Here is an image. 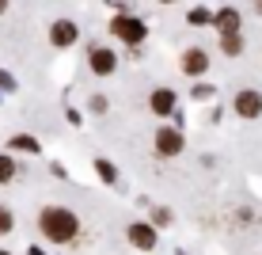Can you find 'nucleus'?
Returning a JSON list of instances; mask_svg holds the SVG:
<instances>
[{
    "mask_svg": "<svg viewBox=\"0 0 262 255\" xmlns=\"http://www.w3.org/2000/svg\"><path fill=\"white\" fill-rule=\"evenodd\" d=\"M38 229L46 232V240H53V244H69L72 236H76L80 221H76V213H72V209L50 206V209H42V213H38Z\"/></svg>",
    "mask_w": 262,
    "mask_h": 255,
    "instance_id": "f257e3e1",
    "label": "nucleus"
},
{
    "mask_svg": "<svg viewBox=\"0 0 262 255\" xmlns=\"http://www.w3.org/2000/svg\"><path fill=\"white\" fill-rule=\"evenodd\" d=\"M111 31L118 34L122 42H129L133 50H137V42H144V23H141V19H133V15H114Z\"/></svg>",
    "mask_w": 262,
    "mask_h": 255,
    "instance_id": "f03ea898",
    "label": "nucleus"
},
{
    "mask_svg": "<svg viewBox=\"0 0 262 255\" xmlns=\"http://www.w3.org/2000/svg\"><path fill=\"white\" fill-rule=\"evenodd\" d=\"M156 152H164V156H175V152H183V138H179V130H156Z\"/></svg>",
    "mask_w": 262,
    "mask_h": 255,
    "instance_id": "7ed1b4c3",
    "label": "nucleus"
},
{
    "mask_svg": "<svg viewBox=\"0 0 262 255\" xmlns=\"http://www.w3.org/2000/svg\"><path fill=\"white\" fill-rule=\"evenodd\" d=\"M236 111H239L243 118H258V114H262V95L251 92V88H247V92H239V95H236Z\"/></svg>",
    "mask_w": 262,
    "mask_h": 255,
    "instance_id": "20e7f679",
    "label": "nucleus"
},
{
    "mask_svg": "<svg viewBox=\"0 0 262 255\" xmlns=\"http://www.w3.org/2000/svg\"><path fill=\"white\" fill-rule=\"evenodd\" d=\"M129 240H133V248L152 251L156 248V229H152V225H129Z\"/></svg>",
    "mask_w": 262,
    "mask_h": 255,
    "instance_id": "39448f33",
    "label": "nucleus"
},
{
    "mask_svg": "<svg viewBox=\"0 0 262 255\" xmlns=\"http://www.w3.org/2000/svg\"><path fill=\"white\" fill-rule=\"evenodd\" d=\"M92 72H95V76H111V72H114V53L106 46L92 50Z\"/></svg>",
    "mask_w": 262,
    "mask_h": 255,
    "instance_id": "423d86ee",
    "label": "nucleus"
},
{
    "mask_svg": "<svg viewBox=\"0 0 262 255\" xmlns=\"http://www.w3.org/2000/svg\"><path fill=\"white\" fill-rule=\"evenodd\" d=\"M50 38H53V46H72V42H76V23L72 19H57L53 31H50Z\"/></svg>",
    "mask_w": 262,
    "mask_h": 255,
    "instance_id": "0eeeda50",
    "label": "nucleus"
},
{
    "mask_svg": "<svg viewBox=\"0 0 262 255\" xmlns=\"http://www.w3.org/2000/svg\"><path fill=\"white\" fill-rule=\"evenodd\" d=\"M183 69L190 72V76H202V72L209 69V53L205 50H186L183 53Z\"/></svg>",
    "mask_w": 262,
    "mask_h": 255,
    "instance_id": "6e6552de",
    "label": "nucleus"
},
{
    "mask_svg": "<svg viewBox=\"0 0 262 255\" xmlns=\"http://www.w3.org/2000/svg\"><path fill=\"white\" fill-rule=\"evenodd\" d=\"M148 107L156 114H171V111H175V92H171V88H156L152 99H148Z\"/></svg>",
    "mask_w": 262,
    "mask_h": 255,
    "instance_id": "1a4fd4ad",
    "label": "nucleus"
},
{
    "mask_svg": "<svg viewBox=\"0 0 262 255\" xmlns=\"http://www.w3.org/2000/svg\"><path fill=\"white\" fill-rule=\"evenodd\" d=\"M216 27H221V34H239V12L236 8H224V12H216Z\"/></svg>",
    "mask_w": 262,
    "mask_h": 255,
    "instance_id": "9d476101",
    "label": "nucleus"
},
{
    "mask_svg": "<svg viewBox=\"0 0 262 255\" xmlns=\"http://www.w3.org/2000/svg\"><path fill=\"white\" fill-rule=\"evenodd\" d=\"M221 50L228 53V57H239L243 53V38L239 34H221Z\"/></svg>",
    "mask_w": 262,
    "mask_h": 255,
    "instance_id": "9b49d317",
    "label": "nucleus"
},
{
    "mask_svg": "<svg viewBox=\"0 0 262 255\" xmlns=\"http://www.w3.org/2000/svg\"><path fill=\"white\" fill-rule=\"evenodd\" d=\"M213 19H216V15H209L205 8H194V12L186 15V23H190V27H205V23H213Z\"/></svg>",
    "mask_w": 262,
    "mask_h": 255,
    "instance_id": "f8f14e48",
    "label": "nucleus"
},
{
    "mask_svg": "<svg viewBox=\"0 0 262 255\" xmlns=\"http://www.w3.org/2000/svg\"><path fill=\"white\" fill-rule=\"evenodd\" d=\"M95 171H99V179H103V183H114V164H111V160H95Z\"/></svg>",
    "mask_w": 262,
    "mask_h": 255,
    "instance_id": "ddd939ff",
    "label": "nucleus"
},
{
    "mask_svg": "<svg viewBox=\"0 0 262 255\" xmlns=\"http://www.w3.org/2000/svg\"><path fill=\"white\" fill-rule=\"evenodd\" d=\"M12 229H15V217H12V209H4V206H0V236H8Z\"/></svg>",
    "mask_w": 262,
    "mask_h": 255,
    "instance_id": "4468645a",
    "label": "nucleus"
},
{
    "mask_svg": "<svg viewBox=\"0 0 262 255\" xmlns=\"http://www.w3.org/2000/svg\"><path fill=\"white\" fill-rule=\"evenodd\" d=\"M15 149H27V152H38V141L34 138H27V133H19V138H12Z\"/></svg>",
    "mask_w": 262,
    "mask_h": 255,
    "instance_id": "2eb2a0df",
    "label": "nucleus"
},
{
    "mask_svg": "<svg viewBox=\"0 0 262 255\" xmlns=\"http://www.w3.org/2000/svg\"><path fill=\"white\" fill-rule=\"evenodd\" d=\"M15 175V160H8V156H0V183H8V179Z\"/></svg>",
    "mask_w": 262,
    "mask_h": 255,
    "instance_id": "dca6fc26",
    "label": "nucleus"
},
{
    "mask_svg": "<svg viewBox=\"0 0 262 255\" xmlns=\"http://www.w3.org/2000/svg\"><path fill=\"white\" fill-rule=\"evenodd\" d=\"M0 88H12V80H8V72H0Z\"/></svg>",
    "mask_w": 262,
    "mask_h": 255,
    "instance_id": "f3484780",
    "label": "nucleus"
},
{
    "mask_svg": "<svg viewBox=\"0 0 262 255\" xmlns=\"http://www.w3.org/2000/svg\"><path fill=\"white\" fill-rule=\"evenodd\" d=\"M4 8H8V0H0V15H4Z\"/></svg>",
    "mask_w": 262,
    "mask_h": 255,
    "instance_id": "a211bd4d",
    "label": "nucleus"
},
{
    "mask_svg": "<svg viewBox=\"0 0 262 255\" xmlns=\"http://www.w3.org/2000/svg\"><path fill=\"white\" fill-rule=\"evenodd\" d=\"M255 8H258V12H262V0H255Z\"/></svg>",
    "mask_w": 262,
    "mask_h": 255,
    "instance_id": "6ab92c4d",
    "label": "nucleus"
},
{
    "mask_svg": "<svg viewBox=\"0 0 262 255\" xmlns=\"http://www.w3.org/2000/svg\"><path fill=\"white\" fill-rule=\"evenodd\" d=\"M164 4H171V0H164Z\"/></svg>",
    "mask_w": 262,
    "mask_h": 255,
    "instance_id": "aec40b11",
    "label": "nucleus"
},
{
    "mask_svg": "<svg viewBox=\"0 0 262 255\" xmlns=\"http://www.w3.org/2000/svg\"><path fill=\"white\" fill-rule=\"evenodd\" d=\"M0 255H4V251H0Z\"/></svg>",
    "mask_w": 262,
    "mask_h": 255,
    "instance_id": "412c9836",
    "label": "nucleus"
}]
</instances>
